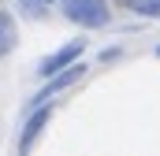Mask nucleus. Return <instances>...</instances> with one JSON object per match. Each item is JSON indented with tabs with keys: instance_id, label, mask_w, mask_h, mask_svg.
<instances>
[{
	"instance_id": "obj_1",
	"label": "nucleus",
	"mask_w": 160,
	"mask_h": 156,
	"mask_svg": "<svg viewBox=\"0 0 160 156\" xmlns=\"http://www.w3.org/2000/svg\"><path fill=\"white\" fill-rule=\"evenodd\" d=\"M60 15L78 30H108L116 19L112 0H56Z\"/></svg>"
},
{
	"instance_id": "obj_2",
	"label": "nucleus",
	"mask_w": 160,
	"mask_h": 156,
	"mask_svg": "<svg viewBox=\"0 0 160 156\" xmlns=\"http://www.w3.org/2000/svg\"><path fill=\"white\" fill-rule=\"evenodd\" d=\"M52 112H56V100H41V104H34V108H26L22 126H19V134H15V153L19 156L34 153V145L41 141L45 126L52 123Z\"/></svg>"
},
{
	"instance_id": "obj_3",
	"label": "nucleus",
	"mask_w": 160,
	"mask_h": 156,
	"mask_svg": "<svg viewBox=\"0 0 160 156\" xmlns=\"http://www.w3.org/2000/svg\"><path fill=\"white\" fill-rule=\"evenodd\" d=\"M86 75H89V63H86V60H75L71 67H63V71H56V75L41 78L45 85H41L38 93H34V97L26 100V108H34V104H41V100H56L60 93H67L71 85H78V82H82Z\"/></svg>"
},
{
	"instance_id": "obj_4",
	"label": "nucleus",
	"mask_w": 160,
	"mask_h": 156,
	"mask_svg": "<svg viewBox=\"0 0 160 156\" xmlns=\"http://www.w3.org/2000/svg\"><path fill=\"white\" fill-rule=\"evenodd\" d=\"M82 56H86V41H82V37H71V41H63L60 48H52L48 56H41V60H38V78H48V75H56V71L71 67L75 60H82Z\"/></svg>"
},
{
	"instance_id": "obj_5",
	"label": "nucleus",
	"mask_w": 160,
	"mask_h": 156,
	"mask_svg": "<svg viewBox=\"0 0 160 156\" xmlns=\"http://www.w3.org/2000/svg\"><path fill=\"white\" fill-rule=\"evenodd\" d=\"M19 48V22L8 7H0V60Z\"/></svg>"
},
{
	"instance_id": "obj_6",
	"label": "nucleus",
	"mask_w": 160,
	"mask_h": 156,
	"mask_svg": "<svg viewBox=\"0 0 160 156\" xmlns=\"http://www.w3.org/2000/svg\"><path fill=\"white\" fill-rule=\"evenodd\" d=\"M119 7L134 19H149V22H160V0H119Z\"/></svg>"
},
{
	"instance_id": "obj_7",
	"label": "nucleus",
	"mask_w": 160,
	"mask_h": 156,
	"mask_svg": "<svg viewBox=\"0 0 160 156\" xmlns=\"http://www.w3.org/2000/svg\"><path fill=\"white\" fill-rule=\"evenodd\" d=\"M22 19H45L48 15V0H15Z\"/></svg>"
},
{
	"instance_id": "obj_8",
	"label": "nucleus",
	"mask_w": 160,
	"mask_h": 156,
	"mask_svg": "<svg viewBox=\"0 0 160 156\" xmlns=\"http://www.w3.org/2000/svg\"><path fill=\"white\" fill-rule=\"evenodd\" d=\"M119 56H123V48H119V45H112V48L97 52V60H101V63H108V60H119Z\"/></svg>"
},
{
	"instance_id": "obj_9",
	"label": "nucleus",
	"mask_w": 160,
	"mask_h": 156,
	"mask_svg": "<svg viewBox=\"0 0 160 156\" xmlns=\"http://www.w3.org/2000/svg\"><path fill=\"white\" fill-rule=\"evenodd\" d=\"M157 56H160V45H157Z\"/></svg>"
},
{
	"instance_id": "obj_10",
	"label": "nucleus",
	"mask_w": 160,
	"mask_h": 156,
	"mask_svg": "<svg viewBox=\"0 0 160 156\" xmlns=\"http://www.w3.org/2000/svg\"><path fill=\"white\" fill-rule=\"evenodd\" d=\"M48 4H56V0H48Z\"/></svg>"
}]
</instances>
